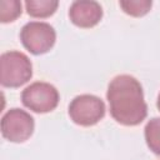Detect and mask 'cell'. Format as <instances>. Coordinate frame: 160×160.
<instances>
[{"label": "cell", "mask_w": 160, "mask_h": 160, "mask_svg": "<svg viewBox=\"0 0 160 160\" xmlns=\"http://www.w3.org/2000/svg\"><path fill=\"white\" fill-rule=\"evenodd\" d=\"M106 99L110 115L124 126H136L148 115L142 86L131 75L122 74L115 76L109 82Z\"/></svg>", "instance_id": "6da1fadb"}, {"label": "cell", "mask_w": 160, "mask_h": 160, "mask_svg": "<svg viewBox=\"0 0 160 160\" xmlns=\"http://www.w3.org/2000/svg\"><path fill=\"white\" fill-rule=\"evenodd\" d=\"M32 76V64L21 51L11 50L0 56V82L4 88H20Z\"/></svg>", "instance_id": "7a4b0ae2"}, {"label": "cell", "mask_w": 160, "mask_h": 160, "mask_svg": "<svg viewBox=\"0 0 160 160\" xmlns=\"http://www.w3.org/2000/svg\"><path fill=\"white\" fill-rule=\"evenodd\" d=\"M22 46L32 55H42L52 49L56 41L54 28L44 21H30L20 30Z\"/></svg>", "instance_id": "3957f363"}, {"label": "cell", "mask_w": 160, "mask_h": 160, "mask_svg": "<svg viewBox=\"0 0 160 160\" xmlns=\"http://www.w3.org/2000/svg\"><path fill=\"white\" fill-rule=\"evenodd\" d=\"M60 100L59 91L49 82L36 81L25 88L21 92V102L29 110L45 114L52 111Z\"/></svg>", "instance_id": "277c9868"}, {"label": "cell", "mask_w": 160, "mask_h": 160, "mask_svg": "<svg viewBox=\"0 0 160 160\" xmlns=\"http://www.w3.org/2000/svg\"><path fill=\"white\" fill-rule=\"evenodd\" d=\"M105 110L104 101L90 94L78 95L69 104V116L80 126L96 125L105 116Z\"/></svg>", "instance_id": "5b68a950"}, {"label": "cell", "mask_w": 160, "mask_h": 160, "mask_svg": "<svg viewBox=\"0 0 160 160\" xmlns=\"http://www.w3.org/2000/svg\"><path fill=\"white\" fill-rule=\"evenodd\" d=\"M34 128V118L18 108L8 110L1 119V134L11 142L26 141L32 135Z\"/></svg>", "instance_id": "8992f818"}, {"label": "cell", "mask_w": 160, "mask_h": 160, "mask_svg": "<svg viewBox=\"0 0 160 160\" xmlns=\"http://www.w3.org/2000/svg\"><path fill=\"white\" fill-rule=\"evenodd\" d=\"M69 18L75 26L90 29L98 25L102 19V8L98 1L78 0L70 5Z\"/></svg>", "instance_id": "52a82bcc"}, {"label": "cell", "mask_w": 160, "mask_h": 160, "mask_svg": "<svg viewBox=\"0 0 160 160\" xmlns=\"http://www.w3.org/2000/svg\"><path fill=\"white\" fill-rule=\"evenodd\" d=\"M59 6V1L56 0H28L25 1L26 12L31 18L45 19L51 16Z\"/></svg>", "instance_id": "ba28073f"}, {"label": "cell", "mask_w": 160, "mask_h": 160, "mask_svg": "<svg viewBox=\"0 0 160 160\" xmlns=\"http://www.w3.org/2000/svg\"><path fill=\"white\" fill-rule=\"evenodd\" d=\"M144 135L148 148L160 156V118H152L148 121L144 129Z\"/></svg>", "instance_id": "9c48e42d"}, {"label": "cell", "mask_w": 160, "mask_h": 160, "mask_svg": "<svg viewBox=\"0 0 160 160\" xmlns=\"http://www.w3.org/2000/svg\"><path fill=\"white\" fill-rule=\"evenodd\" d=\"M119 5L125 14L134 18H140L146 15L150 11L152 6V1L151 0H121L119 1Z\"/></svg>", "instance_id": "30bf717a"}, {"label": "cell", "mask_w": 160, "mask_h": 160, "mask_svg": "<svg viewBox=\"0 0 160 160\" xmlns=\"http://www.w3.org/2000/svg\"><path fill=\"white\" fill-rule=\"evenodd\" d=\"M21 15V2L19 0L0 1V21L2 24L15 21Z\"/></svg>", "instance_id": "8fae6325"}, {"label": "cell", "mask_w": 160, "mask_h": 160, "mask_svg": "<svg viewBox=\"0 0 160 160\" xmlns=\"http://www.w3.org/2000/svg\"><path fill=\"white\" fill-rule=\"evenodd\" d=\"M156 106H158V110L160 111V92L158 95V101H156Z\"/></svg>", "instance_id": "7c38bea8"}]
</instances>
